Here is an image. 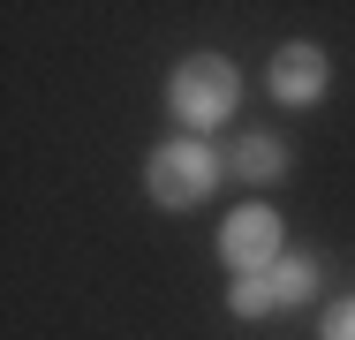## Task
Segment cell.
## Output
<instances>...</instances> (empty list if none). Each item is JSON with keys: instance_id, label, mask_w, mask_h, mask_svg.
Here are the masks:
<instances>
[{"instance_id": "cell-3", "label": "cell", "mask_w": 355, "mask_h": 340, "mask_svg": "<svg viewBox=\"0 0 355 340\" xmlns=\"http://www.w3.org/2000/svg\"><path fill=\"white\" fill-rule=\"evenodd\" d=\"M287 257V227H280V212L272 204H234L227 219H219V265L234 272H272Z\"/></svg>"}, {"instance_id": "cell-4", "label": "cell", "mask_w": 355, "mask_h": 340, "mask_svg": "<svg viewBox=\"0 0 355 340\" xmlns=\"http://www.w3.org/2000/svg\"><path fill=\"white\" fill-rule=\"evenodd\" d=\"M265 91L280 99L287 114L325 106V91H333V53H325V46H310V38H287V46H272V61H265Z\"/></svg>"}, {"instance_id": "cell-8", "label": "cell", "mask_w": 355, "mask_h": 340, "mask_svg": "<svg viewBox=\"0 0 355 340\" xmlns=\"http://www.w3.org/2000/svg\"><path fill=\"white\" fill-rule=\"evenodd\" d=\"M318 340H355V295L325 303V318H318Z\"/></svg>"}, {"instance_id": "cell-2", "label": "cell", "mask_w": 355, "mask_h": 340, "mask_svg": "<svg viewBox=\"0 0 355 340\" xmlns=\"http://www.w3.org/2000/svg\"><path fill=\"white\" fill-rule=\"evenodd\" d=\"M234 106H242V68L227 61V53H189V61H174V76H166V114L182 121V136L227 129Z\"/></svg>"}, {"instance_id": "cell-1", "label": "cell", "mask_w": 355, "mask_h": 340, "mask_svg": "<svg viewBox=\"0 0 355 340\" xmlns=\"http://www.w3.org/2000/svg\"><path fill=\"white\" fill-rule=\"evenodd\" d=\"M219 182H227V151L212 136H159L144 159V197L159 212H197Z\"/></svg>"}, {"instance_id": "cell-6", "label": "cell", "mask_w": 355, "mask_h": 340, "mask_svg": "<svg viewBox=\"0 0 355 340\" xmlns=\"http://www.w3.org/2000/svg\"><path fill=\"white\" fill-rule=\"evenodd\" d=\"M272 287H280V310H302V303H318V287H325V265H318L310 250H287L280 265H272Z\"/></svg>"}, {"instance_id": "cell-5", "label": "cell", "mask_w": 355, "mask_h": 340, "mask_svg": "<svg viewBox=\"0 0 355 340\" xmlns=\"http://www.w3.org/2000/svg\"><path fill=\"white\" fill-rule=\"evenodd\" d=\"M287 167H295V144L272 129H242L227 136V174L242 182V189H272V182H287Z\"/></svg>"}, {"instance_id": "cell-7", "label": "cell", "mask_w": 355, "mask_h": 340, "mask_svg": "<svg viewBox=\"0 0 355 340\" xmlns=\"http://www.w3.org/2000/svg\"><path fill=\"white\" fill-rule=\"evenodd\" d=\"M280 310V287H272V272H242V280H227V318H242V325H265Z\"/></svg>"}]
</instances>
